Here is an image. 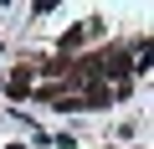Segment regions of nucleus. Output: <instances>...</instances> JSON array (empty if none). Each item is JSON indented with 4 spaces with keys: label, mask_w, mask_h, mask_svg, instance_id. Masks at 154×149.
<instances>
[{
    "label": "nucleus",
    "mask_w": 154,
    "mask_h": 149,
    "mask_svg": "<svg viewBox=\"0 0 154 149\" xmlns=\"http://www.w3.org/2000/svg\"><path fill=\"white\" fill-rule=\"evenodd\" d=\"M11 93H16V98H21V93H31V72H26V67H21V72H11Z\"/></svg>",
    "instance_id": "nucleus-1"
}]
</instances>
